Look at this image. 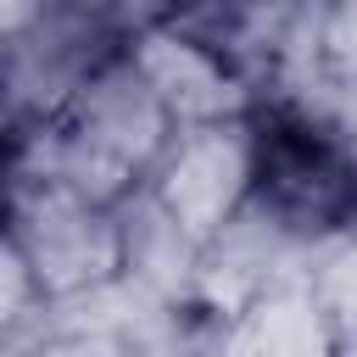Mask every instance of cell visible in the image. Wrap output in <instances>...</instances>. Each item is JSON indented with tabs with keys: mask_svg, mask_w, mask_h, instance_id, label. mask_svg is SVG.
Instances as JSON below:
<instances>
[{
	"mask_svg": "<svg viewBox=\"0 0 357 357\" xmlns=\"http://www.w3.org/2000/svg\"><path fill=\"white\" fill-rule=\"evenodd\" d=\"M173 134H178L173 112L156 100L134 56L117 50L84 78V89L67 100L61 117L22 134L11 173H45L84 190L89 201L117 206L134 184L151 178Z\"/></svg>",
	"mask_w": 357,
	"mask_h": 357,
	"instance_id": "cell-1",
	"label": "cell"
},
{
	"mask_svg": "<svg viewBox=\"0 0 357 357\" xmlns=\"http://www.w3.org/2000/svg\"><path fill=\"white\" fill-rule=\"evenodd\" d=\"M0 223L33 262L50 301L117 273V206L89 201L61 178L11 173L0 190Z\"/></svg>",
	"mask_w": 357,
	"mask_h": 357,
	"instance_id": "cell-2",
	"label": "cell"
},
{
	"mask_svg": "<svg viewBox=\"0 0 357 357\" xmlns=\"http://www.w3.org/2000/svg\"><path fill=\"white\" fill-rule=\"evenodd\" d=\"M123 28L106 17H89L78 6L45 0L28 22L0 28V100L17 112L22 128H39L67 112V100L84 89V78L123 50Z\"/></svg>",
	"mask_w": 357,
	"mask_h": 357,
	"instance_id": "cell-3",
	"label": "cell"
},
{
	"mask_svg": "<svg viewBox=\"0 0 357 357\" xmlns=\"http://www.w3.org/2000/svg\"><path fill=\"white\" fill-rule=\"evenodd\" d=\"M257 201H268L301 240L357 223L351 151L284 106H257Z\"/></svg>",
	"mask_w": 357,
	"mask_h": 357,
	"instance_id": "cell-4",
	"label": "cell"
},
{
	"mask_svg": "<svg viewBox=\"0 0 357 357\" xmlns=\"http://www.w3.org/2000/svg\"><path fill=\"white\" fill-rule=\"evenodd\" d=\"M145 184L195 240H212L257 190V112L178 123Z\"/></svg>",
	"mask_w": 357,
	"mask_h": 357,
	"instance_id": "cell-5",
	"label": "cell"
},
{
	"mask_svg": "<svg viewBox=\"0 0 357 357\" xmlns=\"http://www.w3.org/2000/svg\"><path fill=\"white\" fill-rule=\"evenodd\" d=\"M123 50L134 56V67L145 73V84L156 89V100L173 112V123H212V117H240L257 112V89L251 78L195 28H184L178 17H151L139 22Z\"/></svg>",
	"mask_w": 357,
	"mask_h": 357,
	"instance_id": "cell-6",
	"label": "cell"
},
{
	"mask_svg": "<svg viewBox=\"0 0 357 357\" xmlns=\"http://www.w3.org/2000/svg\"><path fill=\"white\" fill-rule=\"evenodd\" d=\"M195 262H201V240L151 195V184H134L117 201V273L167 307H190Z\"/></svg>",
	"mask_w": 357,
	"mask_h": 357,
	"instance_id": "cell-7",
	"label": "cell"
},
{
	"mask_svg": "<svg viewBox=\"0 0 357 357\" xmlns=\"http://www.w3.org/2000/svg\"><path fill=\"white\" fill-rule=\"evenodd\" d=\"M218 351H257V357H324L335 351L329 324L312 301V251L279 268L223 329Z\"/></svg>",
	"mask_w": 357,
	"mask_h": 357,
	"instance_id": "cell-8",
	"label": "cell"
},
{
	"mask_svg": "<svg viewBox=\"0 0 357 357\" xmlns=\"http://www.w3.org/2000/svg\"><path fill=\"white\" fill-rule=\"evenodd\" d=\"M312 301L329 324L335 351H357V223L312 245Z\"/></svg>",
	"mask_w": 357,
	"mask_h": 357,
	"instance_id": "cell-9",
	"label": "cell"
},
{
	"mask_svg": "<svg viewBox=\"0 0 357 357\" xmlns=\"http://www.w3.org/2000/svg\"><path fill=\"white\" fill-rule=\"evenodd\" d=\"M45 307H50V296H45L33 262L0 223V346H39Z\"/></svg>",
	"mask_w": 357,
	"mask_h": 357,
	"instance_id": "cell-10",
	"label": "cell"
},
{
	"mask_svg": "<svg viewBox=\"0 0 357 357\" xmlns=\"http://www.w3.org/2000/svg\"><path fill=\"white\" fill-rule=\"evenodd\" d=\"M324 6V61L357 73V0H318Z\"/></svg>",
	"mask_w": 357,
	"mask_h": 357,
	"instance_id": "cell-11",
	"label": "cell"
},
{
	"mask_svg": "<svg viewBox=\"0 0 357 357\" xmlns=\"http://www.w3.org/2000/svg\"><path fill=\"white\" fill-rule=\"evenodd\" d=\"M61 6H78V11H89V17H106V22L123 28V33H134V28L151 22V17H167V0H61Z\"/></svg>",
	"mask_w": 357,
	"mask_h": 357,
	"instance_id": "cell-12",
	"label": "cell"
},
{
	"mask_svg": "<svg viewBox=\"0 0 357 357\" xmlns=\"http://www.w3.org/2000/svg\"><path fill=\"white\" fill-rule=\"evenodd\" d=\"M39 6H45V0H0V28H17V22H28Z\"/></svg>",
	"mask_w": 357,
	"mask_h": 357,
	"instance_id": "cell-13",
	"label": "cell"
},
{
	"mask_svg": "<svg viewBox=\"0 0 357 357\" xmlns=\"http://www.w3.org/2000/svg\"><path fill=\"white\" fill-rule=\"evenodd\" d=\"M201 6H223V0H167V11H201Z\"/></svg>",
	"mask_w": 357,
	"mask_h": 357,
	"instance_id": "cell-14",
	"label": "cell"
},
{
	"mask_svg": "<svg viewBox=\"0 0 357 357\" xmlns=\"http://www.w3.org/2000/svg\"><path fill=\"white\" fill-rule=\"evenodd\" d=\"M346 151H351V173H357V139H351V145H346Z\"/></svg>",
	"mask_w": 357,
	"mask_h": 357,
	"instance_id": "cell-15",
	"label": "cell"
}]
</instances>
